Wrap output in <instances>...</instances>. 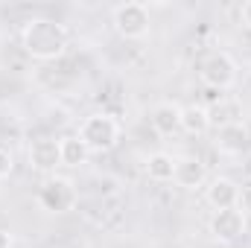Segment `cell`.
<instances>
[{
  "mask_svg": "<svg viewBox=\"0 0 251 248\" xmlns=\"http://www.w3.org/2000/svg\"><path fill=\"white\" fill-rule=\"evenodd\" d=\"M59 146H62V164L64 167H82V164H88V158H91V149L85 146V140H82L79 134L62 137Z\"/></svg>",
  "mask_w": 251,
  "mask_h": 248,
  "instance_id": "cell-14",
  "label": "cell"
},
{
  "mask_svg": "<svg viewBox=\"0 0 251 248\" xmlns=\"http://www.w3.org/2000/svg\"><path fill=\"white\" fill-rule=\"evenodd\" d=\"M173 181L184 190H199V187L207 184V167L201 158L196 155H184V158H176V173H173Z\"/></svg>",
  "mask_w": 251,
  "mask_h": 248,
  "instance_id": "cell-9",
  "label": "cell"
},
{
  "mask_svg": "<svg viewBox=\"0 0 251 248\" xmlns=\"http://www.w3.org/2000/svg\"><path fill=\"white\" fill-rule=\"evenodd\" d=\"M210 128H213V125H210V108H207V105L193 102V105H184V108H181V131L201 137V134H207Z\"/></svg>",
  "mask_w": 251,
  "mask_h": 248,
  "instance_id": "cell-12",
  "label": "cell"
},
{
  "mask_svg": "<svg viewBox=\"0 0 251 248\" xmlns=\"http://www.w3.org/2000/svg\"><path fill=\"white\" fill-rule=\"evenodd\" d=\"M111 24H114V29H117L123 38H128V41L146 38V35H149V26H152L149 6H146V3H120V6H114V12H111Z\"/></svg>",
  "mask_w": 251,
  "mask_h": 248,
  "instance_id": "cell-4",
  "label": "cell"
},
{
  "mask_svg": "<svg viewBox=\"0 0 251 248\" xmlns=\"http://www.w3.org/2000/svg\"><path fill=\"white\" fill-rule=\"evenodd\" d=\"M243 175H246V178L251 181V152L246 155V158H243Z\"/></svg>",
  "mask_w": 251,
  "mask_h": 248,
  "instance_id": "cell-20",
  "label": "cell"
},
{
  "mask_svg": "<svg viewBox=\"0 0 251 248\" xmlns=\"http://www.w3.org/2000/svg\"><path fill=\"white\" fill-rule=\"evenodd\" d=\"M173 173H176V158L167 155V152H152L146 158V175L152 181H173Z\"/></svg>",
  "mask_w": 251,
  "mask_h": 248,
  "instance_id": "cell-15",
  "label": "cell"
},
{
  "mask_svg": "<svg viewBox=\"0 0 251 248\" xmlns=\"http://www.w3.org/2000/svg\"><path fill=\"white\" fill-rule=\"evenodd\" d=\"M237 210H243L246 216H251V181L246 187H240V198H237Z\"/></svg>",
  "mask_w": 251,
  "mask_h": 248,
  "instance_id": "cell-17",
  "label": "cell"
},
{
  "mask_svg": "<svg viewBox=\"0 0 251 248\" xmlns=\"http://www.w3.org/2000/svg\"><path fill=\"white\" fill-rule=\"evenodd\" d=\"M70 32L53 18H29L21 29V47L35 62H56L67 53Z\"/></svg>",
  "mask_w": 251,
  "mask_h": 248,
  "instance_id": "cell-1",
  "label": "cell"
},
{
  "mask_svg": "<svg viewBox=\"0 0 251 248\" xmlns=\"http://www.w3.org/2000/svg\"><path fill=\"white\" fill-rule=\"evenodd\" d=\"M199 79L210 91H228L237 82V62H234V56L225 53V50H213L210 56H204V62L199 64Z\"/></svg>",
  "mask_w": 251,
  "mask_h": 248,
  "instance_id": "cell-3",
  "label": "cell"
},
{
  "mask_svg": "<svg viewBox=\"0 0 251 248\" xmlns=\"http://www.w3.org/2000/svg\"><path fill=\"white\" fill-rule=\"evenodd\" d=\"M29 167L38 173H56V167H62V146L53 137H38L29 146Z\"/></svg>",
  "mask_w": 251,
  "mask_h": 248,
  "instance_id": "cell-7",
  "label": "cell"
},
{
  "mask_svg": "<svg viewBox=\"0 0 251 248\" xmlns=\"http://www.w3.org/2000/svg\"><path fill=\"white\" fill-rule=\"evenodd\" d=\"M38 204L47 210V213H67L73 210L76 204V187L70 178H62V175H50L41 190H38Z\"/></svg>",
  "mask_w": 251,
  "mask_h": 248,
  "instance_id": "cell-5",
  "label": "cell"
},
{
  "mask_svg": "<svg viewBox=\"0 0 251 248\" xmlns=\"http://www.w3.org/2000/svg\"><path fill=\"white\" fill-rule=\"evenodd\" d=\"M249 143V128L246 123L237 125H225V128H216V149L225 152V155H240Z\"/></svg>",
  "mask_w": 251,
  "mask_h": 248,
  "instance_id": "cell-11",
  "label": "cell"
},
{
  "mask_svg": "<svg viewBox=\"0 0 251 248\" xmlns=\"http://www.w3.org/2000/svg\"><path fill=\"white\" fill-rule=\"evenodd\" d=\"M249 228V216L237 207H228V210H216L210 216V234L213 240L219 243H237Z\"/></svg>",
  "mask_w": 251,
  "mask_h": 248,
  "instance_id": "cell-6",
  "label": "cell"
},
{
  "mask_svg": "<svg viewBox=\"0 0 251 248\" xmlns=\"http://www.w3.org/2000/svg\"><path fill=\"white\" fill-rule=\"evenodd\" d=\"M237 123H243V102L219 97V102L210 108V125L213 128H225V125H237Z\"/></svg>",
  "mask_w": 251,
  "mask_h": 248,
  "instance_id": "cell-13",
  "label": "cell"
},
{
  "mask_svg": "<svg viewBox=\"0 0 251 248\" xmlns=\"http://www.w3.org/2000/svg\"><path fill=\"white\" fill-rule=\"evenodd\" d=\"M12 246H15V240H12V234L0 228V248H12Z\"/></svg>",
  "mask_w": 251,
  "mask_h": 248,
  "instance_id": "cell-19",
  "label": "cell"
},
{
  "mask_svg": "<svg viewBox=\"0 0 251 248\" xmlns=\"http://www.w3.org/2000/svg\"><path fill=\"white\" fill-rule=\"evenodd\" d=\"M149 123L164 137L181 131V105H176V102H158L152 108V114H149Z\"/></svg>",
  "mask_w": 251,
  "mask_h": 248,
  "instance_id": "cell-10",
  "label": "cell"
},
{
  "mask_svg": "<svg viewBox=\"0 0 251 248\" xmlns=\"http://www.w3.org/2000/svg\"><path fill=\"white\" fill-rule=\"evenodd\" d=\"M240 24H243L246 29H251V0H246V3L240 6Z\"/></svg>",
  "mask_w": 251,
  "mask_h": 248,
  "instance_id": "cell-18",
  "label": "cell"
},
{
  "mask_svg": "<svg viewBox=\"0 0 251 248\" xmlns=\"http://www.w3.org/2000/svg\"><path fill=\"white\" fill-rule=\"evenodd\" d=\"M12 170H15V158H12V152L0 149V181H3V178H9V175H12Z\"/></svg>",
  "mask_w": 251,
  "mask_h": 248,
  "instance_id": "cell-16",
  "label": "cell"
},
{
  "mask_svg": "<svg viewBox=\"0 0 251 248\" xmlns=\"http://www.w3.org/2000/svg\"><path fill=\"white\" fill-rule=\"evenodd\" d=\"M204 198L213 210H228V207H237V198H240V184L228 175H216L210 178L204 187Z\"/></svg>",
  "mask_w": 251,
  "mask_h": 248,
  "instance_id": "cell-8",
  "label": "cell"
},
{
  "mask_svg": "<svg viewBox=\"0 0 251 248\" xmlns=\"http://www.w3.org/2000/svg\"><path fill=\"white\" fill-rule=\"evenodd\" d=\"M79 137L85 140V146L91 152H108L120 140V123L111 114H105V111L88 114L82 120V125H79Z\"/></svg>",
  "mask_w": 251,
  "mask_h": 248,
  "instance_id": "cell-2",
  "label": "cell"
}]
</instances>
